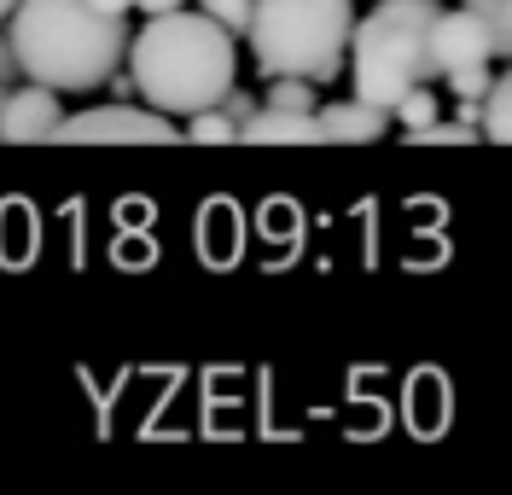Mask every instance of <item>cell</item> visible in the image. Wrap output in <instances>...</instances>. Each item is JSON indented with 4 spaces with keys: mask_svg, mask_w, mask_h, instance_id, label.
Here are the masks:
<instances>
[{
    "mask_svg": "<svg viewBox=\"0 0 512 495\" xmlns=\"http://www.w3.org/2000/svg\"><path fill=\"white\" fill-rule=\"evenodd\" d=\"M128 53V82L140 88V99L163 111V117H192L204 105H222L227 88L239 82V53L233 35L204 18V12H152V24L134 35Z\"/></svg>",
    "mask_w": 512,
    "mask_h": 495,
    "instance_id": "1",
    "label": "cell"
},
{
    "mask_svg": "<svg viewBox=\"0 0 512 495\" xmlns=\"http://www.w3.org/2000/svg\"><path fill=\"white\" fill-rule=\"evenodd\" d=\"M12 30L6 47L18 70L53 88V94H82L99 88L123 65L128 30L117 12H99L94 0H12Z\"/></svg>",
    "mask_w": 512,
    "mask_h": 495,
    "instance_id": "2",
    "label": "cell"
},
{
    "mask_svg": "<svg viewBox=\"0 0 512 495\" xmlns=\"http://www.w3.org/2000/svg\"><path fill=\"white\" fill-rule=\"evenodd\" d=\"M355 0H251V53L262 76H303V82H332L350 53Z\"/></svg>",
    "mask_w": 512,
    "mask_h": 495,
    "instance_id": "3",
    "label": "cell"
},
{
    "mask_svg": "<svg viewBox=\"0 0 512 495\" xmlns=\"http://www.w3.org/2000/svg\"><path fill=\"white\" fill-rule=\"evenodd\" d=\"M431 18H437V0H379L367 18L350 24V82H355V99L367 105H396L414 82H431Z\"/></svg>",
    "mask_w": 512,
    "mask_h": 495,
    "instance_id": "4",
    "label": "cell"
},
{
    "mask_svg": "<svg viewBox=\"0 0 512 495\" xmlns=\"http://www.w3.org/2000/svg\"><path fill=\"white\" fill-rule=\"evenodd\" d=\"M175 134L181 129L152 105H94V111L59 117L47 140L59 146H175Z\"/></svg>",
    "mask_w": 512,
    "mask_h": 495,
    "instance_id": "5",
    "label": "cell"
},
{
    "mask_svg": "<svg viewBox=\"0 0 512 495\" xmlns=\"http://www.w3.org/2000/svg\"><path fill=\"white\" fill-rule=\"evenodd\" d=\"M425 47H431V70H437V76H448V70H466V65H489V59H495V53H489V35H483V24L466 12V6H460V12L437 6Z\"/></svg>",
    "mask_w": 512,
    "mask_h": 495,
    "instance_id": "6",
    "label": "cell"
},
{
    "mask_svg": "<svg viewBox=\"0 0 512 495\" xmlns=\"http://www.w3.org/2000/svg\"><path fill=\"white\" fill-rule=\"evenodd\" d=\"M59 117H64V111H59V94H53V88H41V82L12 88V94L0 99V140L35 146V140H47V134H53Z\"/></svg>",
    "mask_w": 512,
    "mask_h": 495,
    "instance_id": "7",
    "label": "cell"
},
{
    "mask_svg": "<svg viewBox=\"0 0 512 495\" xmlns=\"http://www.w3.org/2000/svg\"><path fill=\"white\" fill-rule=\"evenodd\" d=\"M239 140H251V146H320V117L262 105L251 117H239Z\"/></svg>",
    "mask_w": 512,
    "mask_h": 495,
    "instance_id": "8",
    "label": "cell"
},
{
    "mask_svg": "<svg viewBox=\"0 0 512 495\" xmlns=\"http://www.w3.org/2000/svg\"><path fill=\"white\" fill-rule=\"evenodd\" d=\"M320 117V140H344V146H367V140H384L390 129V111L384 105H367V99H344V105H326Z\"/></svg>",
    "mask_w": 512,
    "mask_h": 495,
    "instance_id": "9",
    "label": "cell"
},
{
    "mask_svg": "<svg viewBox=\"0 0 512 495\" xmlns=\"http://www.w3.org/2000/svg\"><path fill=\"white\" fill-rule=\"evenodd\" d=\"M478 140H495V146L512 140V82L507 76H489V88L478 94Z\"/></svg>",
    "mask_w": 512,
    "mask_h": 495,
    "instance_id": "10",
    "label": "cell"
},
{
    "mask_svg": "<svg viewBox=\"0 0 512 495\" xmlns=\"http://www.w3.org/2000/svg\"><path fill=\"white\" fill-rule=\"evenodd\" d=\"M466 12L483 24L489 53H495V59H507V47H512V0H466Z\"/></svg>",
    "mask_w": 512,
    "mask_h": 495,
    "instance_id": "11",
    "label": "cell"
},
{
    "mask_svg": "<svg viewBox=\"0 0 512 495\" xmlns=\"http://www.w3.org/2000/svg\"><path fill=\"white\" fill-rule=\"evenodd\" d=\"M187 140H198V146H233L239 140V123L227 117L222 105H204V111H192Z\"/></svg>",
    "mask_w": 512,
    "mask_h": 495,
    "instance_id": "12",
    "label": "cell"
},
{
    "mask_svg": "<svg viewBox=\"0 0 512 495\" xmlns=\"http://www.w3.org/2000/svg\"><path fill=\"white\" fill-rule=\"evenodd\" d=\"M408 146H478V123H466V117H454V123H425V129L408 134Z\"/></svg>",
    "mask_w": 512,
    "mask_h": 495,
    "instance_id": "13",
    "label": "cell"
},
{
    "mask_svg": "<svg viewBox=\"0 0 512 495\" xmlns=\"http://www.w3.org/2000/svg\"><path fill=\"white\" fill-rule=\"evenodd\" d=\"M390 117H396L402 129L414 134V129H425V123L437 117V99H431V88H425V82H414L408 94H402V99H396V105H390Z\"/></svg>",
    "mask_w": 512,
    "mask_h": 495,
    "instance_id": "14",
    "label": "cell"
},
{
    "mask_svg": "<svg viewBox=\"0 0 512 495\" xmlns=\"http://www.w3.org/2000/svg\"><path fill=\"white\" fill-rule=\"evenodd\" d=\"M268 105H280V111H315V82H303V76H268Z\"/></svg>",
    "mask_w": 512,
    "mask_h": 495,
    "instance_id": "15",
    "label": "cell"
},
{
    "mask_svg": "<svg viewBox=\"0 0 512 495\" xmlns=\"http://www.w3.org/2000/svg\"><path fill=\"white\" fill-rule=\"evenodd\" d=\"M204 18H216L227 35H245V18H251V0H204Z\"/></svg>",
    "mask_w": 512,
    "mask_h": 495,
    "instance_id": "16",
    "label": "cell"
},
{
    "mask_svg": "<svg viewBox=\"0 0 512 495\" xmlns=\"http://www.w3.org/2000/svg\"><path fill=\"white\" fill-rule=\"evenodd\" d=\"M128 6H140V12H175V6H187V0H128Z\"/></svg>",
    "mask_w": 512,
    "mask_h": 495,
    "instance_id": "17",
    "label": "cell"
},
{
    "mask_svg": "<svg viewBox=\"0 0 512 495\" xmlns=\"http://www.w3.org/2000/svg\"><path fill=\"white\" fill-rule=\"evenodd\" d=\"M94 6H99V12H117V18L128 12V0H94Z\"/></svg>",
    "mask_w": 512,
    "mask_h": 495,
    "instance_id": "18",
    "label": "cell"
},
{
    "mask_svg": "<svg viewBox=\"0 0 512 495\" xmlns=\"http://www.w3.org/2000/svg\"><path fill=\"white\" fill-rule=\"evenodd\" d=\"M6 12H12V0H0V24H6Z\"/></svg>",
    "mask_w": 512,
    "mask_h": 495,
    "instance_id": "19",
    "label": "cell"
}]
</instances>
